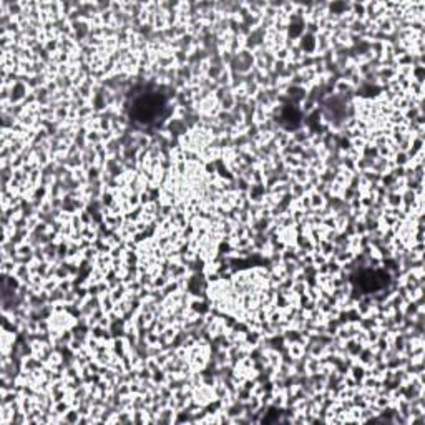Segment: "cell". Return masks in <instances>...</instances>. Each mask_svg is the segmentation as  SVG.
Masks as SVG:
<instances>
[{
  "instance_id": "6da1fadb",
  "label": "cell",
  "mask_w": 425,
  "mask_h": 425,
  "mask_svg": "<svg viewBox=\"0 0 425 425\" xmlns=\"http://www.w3.org/2000/svg\"><path fill=\"white\" fill-rule=\"evenodd\" d=\"M161 108H163L161 97H158V95L141 97L140 100L135 103V107H133V117H135L138 122L148 123V122L155 120Z\"/></svg>"
}]
</instances>
